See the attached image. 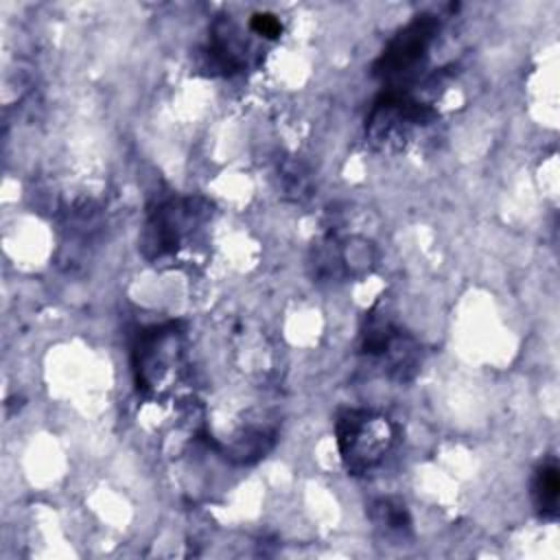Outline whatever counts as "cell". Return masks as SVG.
<instances>
[{
    "mask_svg": "<svg viewBox=\"0 0 560 560\" xmlns=\"http://www.w3.org/2000/svg\"><path fill=\"white\" fill-rule=\"evenodd\" d=\"M249 28L265 39H278L282 35V24L273 13H256L249 20Z\"/></svg>",
    "mask_w": 560,
    "mask_h": 560,
    "instance_id": "9c48e42d",
    "label": "cell"
},
{
    "mask_svg": "<svg viewBox=\"0 0 560 560\" xmlns=\"http://www.w3.org/2000/svg\"><path fill=\"white\" fill-rule=\"evenodd\" d=\"M532 497L542 518H556L558 499H560V475H558V464L553 459L538 466L532 483Z\"/></svg>",
    "mask_w": 560,
    "mask_h": 560,
    "instance_id": "52a82bcc",
    "label": "cell"
},
{
    "mask_svg": "<svg viewBox=\"0 0 560 560\" xmlns=\"http://www.w3.org/2000/svg\"><path fill=\"white\" fill-rule=\"evenodd\" d=\"M372 516H374L378 527H385L387 532H396V534L407 532L409 525H411L405 503L394 501V499H383V501L374 503L372 505Z\"/></svg>",
    "mask_w": 560,
    "mask_h": 560,
    "instance_id": "ba28073f",
    "label": "cell"
},
{
    "mask_svg": "<svg viewBox=\"0 0 560 560\" xmlns=\"http://www.w3.org/2000/svg\"><path fill=\"white\" fill-rule=\"evenodd\" d=\"M210 214V203L201 197H173L158 206L147 221L142 249L149 258L177 252L182 241Z\"/></svg>",
    "mask_w": 560,
    "mask_h": 560,
    "instance_id": "277c9868",
    "label": "cell"
},
{
    "mask_svg": "<svg viewBox=\"0 0 560 560\" xmlns=\"http://www.w3.org/2000/svg\"><path fill=\"white\" fill-rule=\"evenodd\" d=\"M370 243L363 241L361 247L350 245V241H339V238H326L324 243L315 245L313 249V267H315V278L317 280H328V282H341L348 278H354L359 273H365L370 269L372 256L368 247Z\"/></svg>",
    "mask_w": 560,
    "mask_h": 560,
    "instance_id": "8992f818",
    "label": "cell"
},
{
    "mask_svg": "<svg viewBox=\"0 0 560 560\" xmlns=\"http://www.w3.org/2000/svg\"><path fill=\"white\" fill-rule=\"evenodd\" d=\"M184 330L177 322L153 326L138 335L133 348V372L138 389L160 394L168 389L182 370Z\"/></svg>",
    "mask_w": 560,
    "mask_h": 560,
    "instance_id": "7a4b0ae2",
    "label": "cell"
},
{
    "mask_svg": "<svg viewBox=\"0 0 560 560\" xmlns=\"http://www.w3.org/2000/svg\"><path fill=\"white\" fill-rule=\"evenodd\" d=\"M440 24L433 15H418L402 26L385 46L374 63V74L383 81H400L409 77L427 57V50Z\"/></svg>",
    "mask_w": 560,
    "mask_h": 560,
    "instance_id": "5b68a950",
    "label": "cell"
},
{
    "mask_svg": "<svg viewBox=\"0 0 560 560\" xmlns=\"http://www.w3.org/2000/svg\"><path fill=\"white\" fill-rule=\"evenodd\" d=\"M339 457L350 475L372 472L394 448L396 424L372 409H346L335 420Z\"/></svg>",
    "mask_w": 560,
    "mask_h": 560,
    "instance_id": "6da1fadb",
    "label": "cell"
},
{
    "mask_svg": "<svg viewBox=\"0 0 560 560\" xmlns=\"http://www.w3.org/2000/svg\"><path fill=\"white\" fill-rule=\"evenodd\" d=\"M438 112L405 92L383 94L365 122V136L378 151H398L411 138L416 127L431 125Z\"/></svg>",
    "mask_w": 560,
    "mask_h": 560,
    "instance_id": "3957f363",
    "label": "cell"
}]
</instances>
